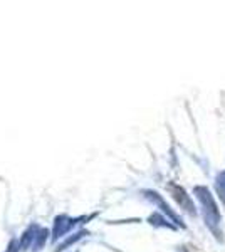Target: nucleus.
<instances>
[{"instance_id":"f257e3e1","label":"nucleus","mask_w":225,"mask_h":252,"mask_svg":"<svg viewBox=\"0 0 225 252\" xmlns=\"http://www.w3.org/2000/svg\"><path fill=\"white\" fill-rule=\"evenodd\" d=\"M195 197L198 198L200 205H202V212H203V219H205V223L208 225V229L214 232L217 237H220L219 232H217V227L220 223V212H219V207H217L214 197L212 193L208 192L207 187H195L193 189Z\"/></svg>"},{"instance_id":"f03ea898","label":"nucleus","mask_w":225,"mask_h":252,"mask_svg":"<svg viewBox=\"0 0 225 252\" xmlns=\"http://www.w3.org/2000/svg\"><path fill=\"white\" fill-rule=\"evenodd\" d=\"M171 195H173L175 200H177L178 204H180V207H185L187 212H190V214L195 215V209H193V205H192L190 197H188V195L185 193V190L180 189V187H171Z\"/></svg>"},{"instance_id":"20e7f679","label":"nucleus","mask_w":225,"mask_h":252,"mask_svg":"<svg viewBox=\"0 0 225 252\" xmlns=\"http://www.w3.org/2000/svg\"><path fill=\"white\" fill-rule=\"evenodd\" d=\"M215 187H217V192H219L220 198L225 202V172L217 175V182H215Z\"/></svg>"},{"instance_id":"7ed1b4c3","label":"nucleus","mask_w":225,"mask_h":252,"mask_svg":"<svg viewBox=\"0 0 225 252\" xmlns=\"http://www.w3.org/2000/svg\"><path fill=\"white\" fill-rule=\"evenodd\" d=\"M146 193H148V198H150V200H151V202H155V204H157V205L161 207V210H163V212H165L166 215H168V217H170L171 220H173L175 223H180V222H182V220H178V217H177V215H175L173 212H171V210H170V207L166 205L165 202H163V198L160 197V195H158L157 192H151V190H148V192H146ZM180 225H182V223H180ZM182 227H183V225H182Z\"/></svg>"}]
</instances>
